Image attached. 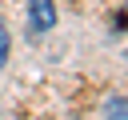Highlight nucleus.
I'll list each match as a JSON object with an SVG mask.
<instances>
[{
	"instance_id": "1",
	"label": "nucleus",
	"mask_w": 128,
	"mask_h": 120,
	"mask_svg": "<svg viewBox=\"0 0 128 120\" xmlns=\"http://www.w3.org/2000/svg\"><path fill=\"white\" fill-rule=\"evenodd\" d=\"M28 20L32 32H48L56 24V0H28Z\"/></svg>"
},
{
	"instance_id": "2",
	"label": "nucleus",
	"mask_w": 128,
	"mask_h": 120,
	"mask_svg": "<svg viewBox=\"0 0 128 120\" xmlns=\"http://www.w3.org/2000/svg\"><path fill=\"white\" fill-rule=\"evenodd\" d=\"M104 116L108 120H128V96H112L104 104Z\"/></svg>"
},
{
	"instance_id": "3",
	"label": "nucleus",
	"mask_w": 128,
	"mask_h": 120,
	"mask_svg": "<svg viewBox=\"0 0 128 120\" xmlns=\"http://www.w3.org/2000/svg\"><path fill=\"white\" fill-rule=\"evenodd\" d=\"M8 64V28H4V20H0V68Z\"/></svg>"
},
{
	"instance_id": "4",
	"label": "nucleus",
	"mask_w": 128,
	"mask_h": 120,
	"mask_svg": "<svg viewBox=\"0 0 128 120\" xmlns=\"http://www.w3.org/2000/svg\"><path fill=\"white\" fill-rule=\"evenodd\" d=\"M116 28H128V8H124V12L116 16Z\"/></svg>"
}]
</instances>
